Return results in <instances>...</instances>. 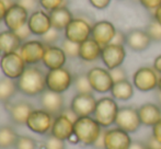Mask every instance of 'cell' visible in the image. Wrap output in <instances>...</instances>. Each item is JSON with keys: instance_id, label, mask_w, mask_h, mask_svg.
Instances as JSON below:
<instances>
[{"instance_id": "1", "label": "cell", "mask_w": 161, "mask_h": 149, "mask_svg": "<svg viewBox=\"0 0 161 149\" xmlns=\"http://www.w3.org/2000/svg\"><path fill=\"white\" fill-rule=\"evenodd\" d=\"M46 74H44L36 66H28L23 74L17 79L18 90L24 96H41L46 88Z\"/></svg>"}, {"instance_id": "2", "label": "cell", "mask_w": 161, "mask_h": 149, "mask_svg": "<svg viewBox=\"0 0 161 149\" xmlns=\"http://www.w3.org/2000/svg\"><path fill=\"white\" fill-rule=\"evenodd\" d=\"M103 130L93 116L78 117L74 123V136L85 146H93Z\"/></svg>"}, {"instance_id": "3", "label": "cell", "mask_w": 161, "mask_h": 149, "mask_svg": "<svg viewBox=\"0 0 161 149\" xmlns=\"http://www.w3.org/2000/svg\"><path fill=\"white\" fill-rule=\"evenodd\" d=\"M119 107L112 97H102L97 101L96 110L92 116L103 128H110L115 124Z\"/></svg>"}, {"instance_id": "4", "label": "cell", "mask_w": 161, "mask_h": 149, "mask_svg": "<svg viewBox=\"0 0 161 149\" xmlns=\"http://www.w3.org/2000/svg\"><path fill=\"white\" fill-rule=\"evenodd\" d=\"M159 79L160 74L153 66H142L133 74L131 82L138 91L150 92L158 88Z\"/></svg>"}, {"instance_id": "5", "label": "cell", "mask_w": 161, "mask_h": 149, "mask_svg": "<svg viewBox=\"0 0 161 149\" xmlns=\"http://www.w3.org/2000/svg\"><path fill=\"white\" fill-rule=\"evenodd\" d=\"M46 88L51 91L57 93H64L67 91L74 82V76L69 69L62 67V68L52 69L46 73Z\"/></svg>"}, {"instance_id": "6", "label": "cell", "mask_w": 161, "mask_h": 149, "mask_svg": "<svg viewBox=\"0 0 161 149\" xmlns=\"http://www.w3.org/2000/svg\"><path fill=\"white\" fill-rule=\"evenodd\" d=\"M92 24L93 23H91L86 18L75 17L72 21L68 24L67 28L65 29V38L72 41L75 43H78V44H81L82 42L91 37Z\"/></svg>"}, {"instance_id": "7", "label": "cell", "mask_w": 161, "mask_h": 149, "mask_svg": "<svg viewBox=\"0 0 161 149\" xmlns=\"http://www.w3.org/2000/svg\"><path fill=\"white\" fill-rule=\"evenodd\" d=\"M26 67L28 65L21 57L19 52H13L0 56V69L4 77L17 80L23 74Z\"/></svg>"}, {"instance_id": "8", "label": "cell", "mask_w": 161, "mask_h": 149, "mask_svg": "<svg viewBox=\"0 0 161 149\" xmlns=\"http://www.w3.org/2000/svg\"><path fill=\"white\" fill-rule=\"evenodd\" d=\"M87 76L93 92L101 94L108 93L112 89L114 81L111 77L110 70L105 67H92L87 71Z\"/></svg>"}, {"instance_id": "9", "label": "cell", "mask_w": 161, "mask_h": 149, "mask_svg": "<svg viewBox=\"0 0 161 149\" xmlns=\"http://www.w3.org/2000/svg\"><path fill=\"white\" fill-rule=\"evenodd\" d=\"M126 56H127V52H126V47L124 45L110 43L102 47L101 62L103 63L105 68L112 70L119 66H123Z\"/></svg>"}, {"instance_id": "10", "label": "cell", "mask_w": 161, "mask_h": 149, "mask_svg": "<svg viewBox=\"0 0 161 149\" xmlns=\"http://www.w3.org/2000/svg\"><path fill=\"white\" fill-rule=\"evenodd\" d=\"M114 125L129 134L136 133L142 126V122H140L139 115H138V110L130 105L121 107L119 113H117Z\"/></svg>"}, {"instance_id": "11", "label": "cell", "mask_w": 161, "mask_h": 149, "mask_svg": "<svg viewBox=\"0 0 161 149\" xmlns=\"http://www.w3.org/2000/svg\"><path fill=\"white\" fill-rule=\"evenodd\" d=\"M54 119H55L54 115H52L51 113L46 112L43 109L33 110L30 116H29L25 125L33 133L45 135L48 132H51Z\"/></svg>"}, {"instance_id": "12", "label": "cell", "mask_w": 161, "mask_h": 149, "mask_svg": "<svg viewBox=\"0 0 161 149\" xmlns=\"http://www.w3.org/2000/svg\"><path fill=\"white\" fill-rule=\"evenodd\" d=\"M46 45L41 40H29L23 42L19 49V54L28 66H35L42 62Z\"/></svg>"}, {"instance_id": "13", "label": "cell", "mask_w": 161, "mask_h": 149, "mask_svg": "<svg viewBox=\"0 0 161 149\" xmlns=\"http://www.w3.org/2000/svg\"><path fill=\"white\" fill-rule=\"evenodd\" d=\"M131 141L130 134L116 126L104 128L105 149H128Z\"/></svg>"}, {"instance_id": "14", "label": "cell", "mask_w": 161, "mask_h": 149, "mask_svg": "<svg viewBox=\"0 0 161 149\" xmlns=\"http://www.w3.org/2000/svg\"><path fill=\"white\" fill-rule=\"evenodd\" d=\"M97 99L93 93H77L70 102V109L78 117L92 116L96 110Z\"/></svg>"}, {"instance_id": "15", "label": "cell", "mask_w": 161, "mask_h": 149, "mask_svg": "<svg viewBox=\"0 0 161 149\" xmlns=\"http://www.w3.org/2000/svg\"><path fill=\"white\" fill-rule=\"evenodd\" d=\"M29 15H30V12L28 10H25L23 7L19 6L18 3H14L7 9L3 23L8 30L15 32L28 23Z\"/></svg>"}, {"instance_id": "16", "label": "cell", "mask_w": 161, "mask_h": 149, "mask_svg": "<svg viewBox=\"0 0 161 149\" xmlns=\"http://www.w3.org/2000/svg\"><path fill=\"white\" fill-rule=\"evenodd\" d=\"M40 104L43 110L51 113L54 116H57L64 111L65 99L63 93H57L46 89L40 96Z\"/></svg>"}, {"instance_id": "17", "label": "cell", "mask_w": 161, "mask_h": 149, "mask_svg": "<svg viewBox=\"0 0 161 149\" xmlns=\"http://www.w3.org/2000/svg\"><path fill=\"white\" fill-rule=\"evenodd\" d=\"M116 31L117 29L111 21L101 20V21H97L92 24L91 37L103 47L112 43Z\"/></svg>"}, {"instance_id": "18", "label": "cell", "mask_w": 161, "mask_h": 149, "mask_svg": "<svg viewBox=\"0 0 161 149\" xmlns=\"http://www.w3.org/2000/svg\"><path fill=\"white\" fill-rule=\"evenodd\" d=\"M26 24H28L32 34L40 37L52 29L49 13L43 9H38V10L30 13Z\"/></svg>"}, {"instance_id": "19", "label": "cell", "mask_w": 161, "mask_h": 149, "mask_svg": "<svg viewBox=\"0 0 161 149\" xmlns=\"http://www.w3.org/2000/svg\"><path fill=\"white\" fill-rule=\"evenodd\" d=\"M153 41L146 30L142 29H131L126 33V46L130 51L142 53L149 48Z\"/></svg>"}, {"instance_id": "20", "label": "cell", "mask_w": 161, "mask_h": 149, "mask_svg": "<svg viewBox=\"0 0 161 149\" xmlns=\"http://www.w3.org/2000/svg\"><path fill=\"white\" fill-rule=\"evenodd\" d=\"M74 123L75 122H72L63 113L57 115L54 119L51 128V135L62 141H69L74 136Z\"/></svg>"}, {"instance_id": "21", "label": "cell", "mask_w": 161, "mask_h": 149, "mask_svg": "<svg viewBox=\"0 0 161 149\" xmlns=\"http://www.w3.org/2000/svg\"><path fill=\"white\" fill-rule=\"evenodd\" d=\"M66 62H67V56L62 47L56 45L46 46L42 63L48 70L65 67Z\"/></svg>"}, {"instance_id": "22", "label": "cell", "mask_w": 161, "mask_h": 149, "mask_svg": "<svg viewBox=\"0 0 161 149\" xmlns=\"http://www.w3.org/2000/svg\"><path fill=\"white\" fill-rule=\"evenodd\" d=\"M137 110L142 125L146 127H153L161 119V108L158 103H144Z\"/></svg>"}, {"instance_id": "23", "label": "cell", "mask_w": 161, "mask_h": 149, "mask_svg": "<svg viewBox=\"0 0 161 149\" xmlns=\"http://www.w3.org/2000/svg\"><path fill=\"white\" fill-rule=\"evenodd\" d=\"M33 110L34 108L32 104L26 101H18L8 108L11 121L18 125H25Z\"/></svg>"}, {"instance_id": "24", "label": "cell", "mask_w": 161, "mask_h": 149, "mask_svg": "<svg viewBox=\"0 0 161 149\" xmlns=\"http://www.w3.org/2000/svg\"><path fill=\"white\" fill-rule=\"evenodd\" d=\"M102 46L92 37L80 44L79 58L85 63H94L101 59Z\"/></svg>"}, {"instance_id": "25", "label": "cell", "mask_w": 161, "mask_h": 149, "mask_svg": "<svg viewBox=\"0 0 161 149\" xmlns=\"http://www.w3.org/2000/svg\"><path fill=\"white\" fill-rule=\"evenodd\" d=\"M22 41L15 34V32L10 30H4L0 32V56L4 54L19 52L22 45Z\"/></svg>"}, {"instance_id": "26", "label": "cell", "mask_w": 161, "mask_h": 149, "mask_svg": "<svg viewBox=\"0 0 161 149\" xmlns=\"http://www.w3.org/2000/svg\"><path fill=\"white\" fill-rule=\"evenodd\" d=\"M49 18H51L52 28L62 32V31H65V29L75 17L67 7H62V8H58L49 12Z\"/></svg>"}, {"instance_id": "27", "label": "cell", "mask_w": 161, "mask_h": 149, "mask_svg": "<svg viewBox=\"0 0 161 149\" xmlns=\"http://www.w3.org/2000/svg\"><path fill=\"white\" fill-rule=\"evenodd\" d=\"M111 97L115 99L116 101H128L134 97L135 93V87H134L133 82L129 81L128 79L123 81H119V82H114L112 89L110 91Z\"/></svg>"}, {"instance_id": "28", "label": "cell", "mask_w": 161, "mask_h": 149, "mask_svg": "<svg viewBox=\"0 0 161 149\" xmlns=\"http://www.w3.org/2000/svg\"><path fill=\"white\" fill-rule=\"evenodd\" d=\"M18 86L17 80H13L8 77L0 78V102L8 103L17 93Z\"/></svg>"}, {"instance_id": "29", "label": "cell", "mask_w": 161, "mask_h": 149, "mask_svg": "<svg viewBox=\"0 0 161 149\" xmlns=\"http://www.w3.org/2000/svg\"><path fill=\"white\" fill-rule=\"evenodd\" d=\"M19 135L11 126H0V148L11 149L14 148Z\"/></svg>"}, {"instance_id": "30", "label": "cell", "mask_w": 161, "mask_h": 149, "mask_svg": "<svg viewBox=\"0 0 161 149\" xmlns=\"http://www.w3.org/2000/svg\"><path fill=\"white\" fill-rule=\"evenodd\" d=\"M72 86L77 93H93L87 74H78L74 76Z\"/></svg>"}, {"instance_id": "31", "label": "cell", "mask_w": 161, "mask_h": 149, "mask_svg": "<svg viewBox=\"0 0 161 149\" xmlns=\"http://www.w3.org/2000/svg\"><path fill=\"white\" fill-rule=\"evenodd\" d=\"M60 47H62L63 51L65 52L67 58H79L80 44L72 42V41H69V40H67V38H64Z\"/></svg>"}, {"instance_id": "32", "label": "cell", "mask_w": 161, "mask_h": 149, "mask_svg": "<svg viewBox=\"0 0 161 149\" xmlns=\"http://www.w3.org/2000/svg\"><path fill=\"white\" fill-rule=\"evenodd\" d=\"M146 31L153 42H161V24L158 23L156 20L151 19V21L147 25Z\"/></svg>"}, {"instance_id": "33", "label": "cell", "mask_w": 161, "mask_h": 149, "mask_svg": "<svg viewBox=\"0 0 161 149\" xmlns=\"http://www.w3.org/2000/svg\"><path fill=\"white\" fill-rule=\"evenodd\" d=\"M41 9L46 12H52L62 7H67V0H40Z\"/></svg>"}, {"instance_id": "34", "label": "cell", "mask_w": 161, "mask_h": 149, "mask_svg": "<svg viewBox=\"0 0 161 149\" xmlns=\"http://www.w3.org/2000/svg\"><path fill=\"white\" fill-rule=\"evenodd\" d=\"M59 38H60V31L52 28L51 30L47 31L44 35L41 36V41H42L46 46H52V45H56V43L59 41Z\"/></svg>"}, {"instance_id": "35", "label": "cell", "mask_w": 161, "mask_h": 149, "mask_svg": "<svg viewBox=\"0 0 161 149\" xmlns=\"http://www.w3.org/2000/svg\"><path fill=\"white\" fill-rule=\"evenodd\" d=\"M14 149H37V143L30 136H19Z\"/></svg>"}, {"instance_id": "36", "label": "cell", "mask_w": 161, "mask_h": 149, "mask_svg": "<svg viewBox=\"0 0 161 149\" xmlns=\"http://www.w3.org/2000/svg\"><path fill=\"white\" fill-rule=\"evenodd\" d=\"M65 141L56 138L53 135H49L45 141V149H65Z\"/></svg>"}, {"instance_id": "37", "label": "cell", "mask_w": 161, "mask_h": 149, "mask_svg": "<svg viewBox=\"0 0 161 149\" xmlns=\"http://www.w3.org/2000/svg\"><path fill=\"white\" fill-rule=\"evenodd\" d=\"M15 3L23 7L30 13L40 9V0H15Z\"/></svg>"}, {"instance_id": "38", "label": "cell", "mask_w": 161, "mask_h": 149, "mask_svg": "<svg viewBox=\"0 0 161 149\" xmlns=\"http://www.w3.org/2000/svg\"><path fill=\"white\" fill-rule=\"evenodd\" d=\"M110 74L114 82H119V81H123L127 79V73H126L125 68L123 66L112 69V70H110Z\"/></svg>"}, {"instance_id": "39", "label": "cell", "mask_w": 161, "mask_h": 149, "mask_svg": "<svg viewBox=\"0 0 161 149\" xmlns=\"http://www.w3.org/2000/svg\"><path fill=\"white\" fill-rule=\"evenodd\" d=\"M137 2L151 13L161 6V0H137Z\"/></svg>"}, {"instance_id": "40", "label": "cell", "mask_w": 161, "mask_h": 149, "mask_svg": "<svg viewBox=\"0 0 161 149\" xmlns=\"http://www.w3.org/2000/svg\"><path fill=\"white\" fill-rule=\"evenodd\" d=\"M15 34L19 36V38L22 41V42L29 41V38H30L31 35H33L32 32H31V30L29 29L28 24H25V25H23L22 28H20L19 30L15 31Z\"/></svg>"}, {"instance_id": "41", "label": "cell", "mask_w": 161, "mask_h": 149, "mask_svg": "<svg viewBox=\"0 0 161 149\" xmlns=\"http://www.w3.org/2000/svg\"><path fill=\"white\" fill-rule=\"evenodd\" d=\"M88 1L97 10H104L110 6L112 0H88Z\"/></svg>"}, {"instance_id": "42", "label": "cell", "mask_w": 161, "mask_h": 149, "mask_svg": "<svg viewBox=\"0 0 161 149\" xmlns=\"http://www.w3.org/2000/svg\"><path fill=\"white\" fill-rule=\"evenodd\" d=\"M112 43L113 44L124 45V46H126V33H124L123 31H121V30H117L114 37H113Z\"/></svg>"}, {"instance_id": "43", "label": "cell", "mask_w": 161, "mask_h": 149, "mask_svg": "<svg viewBox=\"0 0 161 149\" xmlns=\"http://www.w3.org/2000/svg\"><path fill=\"white\" fill-rule=\"evenodd\" d=\"M151 135L155 137L156 141H158L161 144V119L155 126L151 127Z\"/></svg>"}, {"instance_id": "44", "label": "cell", "mask_w": 161, "mask_h": 149, "mask_svg": "<svg viewBox=\"0 0 161 149\" xmlns=\"http://www.w3.org/2000/svg\"><path fill=\"white\" fill-rule=\"evenodd\" d=\"M145 144L147 146V149H161V144L158 141H156V138L153 135H150V137L147 139Z\"/></svg>"}, {"instance_id": "45", "label": "cell", "mask_w": 161, "mask_h": 149, "mask_svg": "<svg viewBox=\"0 0 161 149\" xmlns=\"http://www.w3.org/2000/svg\"><path fill=\"white\" fill-rule=\"evenodd\" d=\"M93 147L96 149H105V144H104V130L102 132V134L99 136V138L97 139V141L94 143Z\"/></svg>"}, {"instance_id": "46", "label": "cell", "mask_w": 161, "mask_h": 149, "mask_svg": "<svg viewBox=\"0 0 161 149\" xmlns=\"http://www.w3.org/2000/svg\"><path fill=\"white\" fill-rule=\"evenodd\" d=\"M153 67L155 68V70L161 76V54H159V55L153 59Z\"/></svg>"}, {"instance_id": "47", "label": "cell", "mask_w": 161, "mask_h": 149, "mask_svg": "<svg viewBox=\"0 0 161 149\" xmlns=\"http://www.w3.org/2000/svg\"><path fill=\"white\" fill-rule=\"evenodd\" d=\"M128 149H147V146H146V144L142 143V141H131V144L129 145Z\"/></svg>"}, {"instance_id": "48", "label": "cell", "mask_w": 161, "mask_h": 149, "mask_svg": "<svg viewBox=\"0 0 161 149\" xmlns=\"http://www.w3.org/2000/svg\"><path fill=\"white\" fill-rule=\"evenodd\" d=\"M7 6L3 3V2L0 0V23L3 22V19H4V15H6V12H7Z\"/></svg>"}, {"instance_id": "49", "label": "cell", "mask_w": 161, "mask_h": 149, "mask_svg": "<svg viewBox=\"0 0 161 149\" xmlns=\"http://www.w3.org/2000/svg\"><path fill=\"white\" fill-rule=\"evenodd\" d=\"M153 19L161 24V6L153 12Z\"/></svg>"}, {"instance_id": "50", "label": "cell", "mask_w": 161, "mask_h": 149, "mask_svg": "<svg viewBox=\"0 0 161 149\" xmlns=\"http://www.w3.org/2000/svg\"><path fill=\"white\" fill-rule=\"evenodd\" d=\"M157 100H158V104H159L161 108V92L159 91L157 92Z\"/></svg>"}, {"instance_id": "51", "label": "cell", "mask_w": 161, "mask_h": 149, "mask_svg": "<svg viewBox=\"0 0 161 149\" xmlns=\"http://www.w3.org/2000/svg\"><path fill=\"white\" fill-rule=\"evenodd\" d=\"M157 90L159 92H161V76H160V79H159V83H158V88H157Z\"/></svg>"}, {"instance_id": "52", "label": "cell", "mask_w": 161, "mask_h": 149, "mask_svg": "<svg viewBox=\"0 0 161 149\" xmlns=\"http://www.w3.org/2000/svg\"><path fill=\"white\" fill-rule=\"evenodd\" d=\"M133 1H135V2H137V0H133Z\"/></svg>"}]
</instances>
